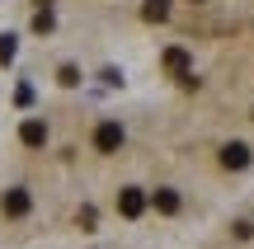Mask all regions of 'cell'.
Listing matches in <instances>:
<instances>
[{
    "instance_id": "cell-1",
    "label": "cell",
    "mask_w": 254,
    "mask_h": 249,
    "mask_svg": "<svg viewBox=\"0 0 254 249\" xmlns=\"http://www.w3.org/2000/svg\"><path fill=\"white\" fill-rule=\"evenodd\" d=\"M118 212L127 216V221L141 216V212H146V193H141V188H123V193H118Z\"/></svg>"
},
{
    "instance_id": "cell-2",
    "label": "cell",
    "mask_w": 254,
    "mask_h": 249,
    "mask_svg": "<svg viewBox=\"0 0 254 249\" xmlns=\"http://www.w3.org/2000/svg\"><path fill=\"white\" fill-rule=\"evenodd\" d=\"M118 146H123V127H118V122H104V127L94 132V150L109 155V150H118Z\"/></svg>"
},
{
    "instance_id": "cell-3",
    "label": "cell",
    "mask_w": 254,
    "mask_h": 249,
    "mask_svg": "<svg viewBox=\"0 0 254 249\" xmlns=\"http://www.w3.org/2000/svg\"><path fill=\"white\" fill-rule=\"evenodd\" d=\"M189 52H184V47H170V52H165V71H174V75H179V80L184 85H193V75H189Z\"/></svg>"
},
{
    "instance_id": "cell-4",
    "label": "cell",
    "mask_w": 254,
    "mask_h": 249,
    "mask_svg": "<svg viewBox=\"0 0 254 249\" xmlns=\"http://www.w3.org/2000/svg\"><path fill=\"white\" fill-rule=\"evenodd\" d=\"M221 165H226V169H245V165H250V146H245V141L221 146Z\"/></svg>"
},
{
    "instance_id": "cell-5",
    "label": "cell",
    "mask_w": 254,
    "mask_h": 249,
    "mask_svg": "<svg viewBox=\"0 0 254 249\" xmlns=\"http://www.w3.org/2000/svg\"><path fill=\"white\" fill-rule=\"evenodd\" d=\"M0 212H5V216H24L28 212V193H24V188H9V193L0 198Z\"/></svg>"
},
{
    "instance_id": "cell-6",
    "label": "cell",
    "mask_w": 254,
    "mask_h": 249,
    "mask_svg": "<svg viewBox=\"0 0 254 249\" xmlns=\"http://www.w3.org/2000/svg\"><path fill=\"white\" fill-rule=\"evenodd\" d=\"M19 141H24V146H43V141H47V127L38 118H28L24 127H19Z\"/></svg>"
},
{
    "instance_id": "cell-7",
    "label": "cell",
    "mask_w": 254,
    "mask_h": 249,
    "mask_svg": "<svg viewBox=\"0 0 254 249\" xmlns=\"http://www.w3.org/2000/svg\"><path fill=\"white\" fill-rule=\"evenodd\" d=\"M165 14H170V0H146V5H141V19H146V24H160Z\"/></svg>"
},
{
    "instance_id": "cell-8",
    "label": "cell",
    "mask_w": 254,
    "mask_h": 249,
    "mask_svg": "<svg viewBox=\"0 0 254 249\" xmlns=\"http://www.w3.org/2000/svg\"><path fill=\"white\" fill-rule=\"evenodd\" d=\"M155 207L160 212H179V193L174 188H155Z\"/></svg>"
},
{
    "instance_id": "cell-9",
    "label": "cell",
    "mask_w": 254,
    "mask_h": 249,
    "mask_svg": "<svg viewBox=\"0 0 254 249\" xmlns=\"http://www.w3.org/2000/svg\"><path fill=\"white\" fill-rule=\"evenodd\" d=\"M52 24H57L52 9H38V14H33V28H38V33H52Z\"/></svg>"
},
{
    "instance_id": "cell-10",
    "label": "cell",
    "mask_w": 254,
    "mask_h": 249,
    "mask_svg": "<svg viewBox=\"0 0 254 249\" xmlns=\"http://www.w3.org/2000/svg\"><path fill=\"white\" fill-rule=\"evenodd\" d=\"M14 38H9V33H0V61H14Z\"/></svg>"
},
{
    "instance_id": "cell-11",
    "label": "cell",
    "mask_w": 254,
    "mask_h": 249,
    "mask_svg": "<svg viewBox=\"0 0 254 249\" xmlns=\"http://www.w3.org/2000/svg\"><path fill=\"white\" fill-rule=\"evenodd\" d=\"M38 9H47V0H38Z\"/></svg>"
}]
</instances>
